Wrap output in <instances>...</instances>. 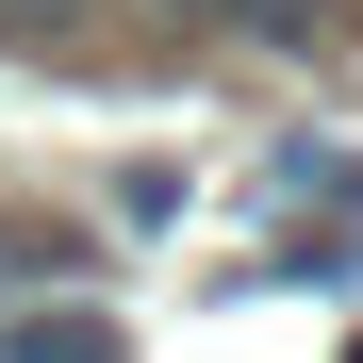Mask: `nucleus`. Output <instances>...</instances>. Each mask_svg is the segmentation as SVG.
Segmentation results:
<instances>
[{"mask_svg":"<svg viewBox=\"0 0 363 363\" xmlns=\"http://www.w3.org/2000/svg\"><path fill=\"white\" fill-rule=\"evenodd\" d=\"M231 33H281L297 50V33H330V0H231Z\"/></svg>","mask_w":363,"mask_h":363,"instance_id":"3","label":"nucleus"},{"mask_svg":"<svg viewBox=\"0 0 363 363\" xmlns=\"http://www.w3.org/2000/svg\"><path fill=\"white\" fill-rule=\"evenodd\" d=\"M50 264H67V248H50V231H17V215H0V314H17V297H50Z\"/></svg>","mask_w":363,"mask_h":363,"instance_id":"2","label":"nucleus"},{"mask_svg":"<svg viewBox=\"0 0 363 363\" xmlns=\"http://www.w3.org/2000/svg\"><path fill=\"white\" fill-rule=\"evenodd\" d=\"M0 363H116V314L50 281V297H17V314H0Z\"/></svg>","mask_w":363,"mask_h":363,"instance_id":"1","label":"nucleus"}]
</instances>
